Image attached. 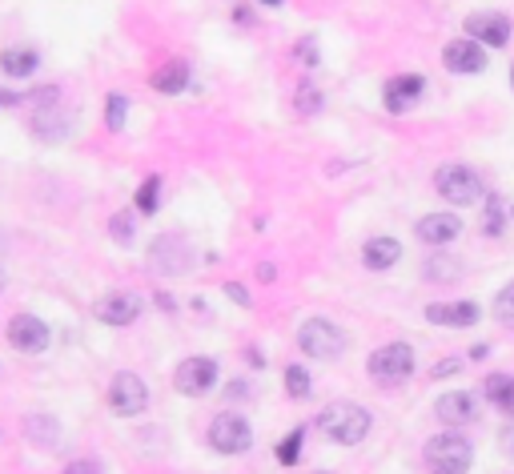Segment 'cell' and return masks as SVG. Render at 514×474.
<instances>
[{"instance_id":"cell-11","label":"cell","mask_w":514,"mask_h":474,"mask_svg":"<svg viewBox=\"0 0 514 474\" xmlns=\"http://www.w3.org/2000/svg\"><path fill=\"white\" fill-rule=\"evenodd\" d=\"M8 342L24 353H40V350H48V326L37 313H16V318L8 321Z\"/></svg>"},{"instance_id":"cell-27","label":"cell","mask_w":514,"mask_h":474,"mask_svg":"<svg viewBox=\"0 0 514 474\" xmlns=\"http://www.w3.org/2000/svg\"><path fill=\"white\" fill-rule=\"evenodd\" d=\"M302 438H305V430L297 426L294 434H286V438L278 442V462H281V466H294L297 458H302Z\"/></svg>"},{"instance_id":"cell-29","label":"cell","mask_w":514,"mask_h":474,"mask_svg":"<svg viewBox=\"0 0 514 474\" xmlns=\"http://www.w3.org/2000/svg\"><path fill=\"white\" fill-rule=\"evenodd\" d=\"M494 318L502 321L506 329H514V281L506 289H498V297H494Z\"/></svg>"},{"instance_id":"cell-4","label":"cell","mask_w":514,"mask_h":474,"mask_svg":"<svg viewBox=\"0 0 514 474\" xmlns=\"http://www.w3.org/2000/svg\"><path fill=\"white\" fill-rule=\"evenodd\" d=\"M434 189L438 197H446L450 205H474L482 197V177L470 165H438L434 173Z\"/></svg>"},{"instance_id":"cell-22","label":"cell","mask_w":514,"mask_h":474,"mask_svg":"<svg viewBox=\"0 0 514 474\" xmlns=\"http://www.w3.org/2000/svg\"><path fill=\"white\" fill-rule=\"evenodd\" d=\"M482 394H486V402H494L502 414L514 418V378L510 374H490L486 386H482Z\"/></svg>"},{"instance_id":"cell-37","label":"cell","mask_w":514,"mask_h":474,"mask_svg":"<svg viewBox=\"0 0 514 474\" xmlns=\"http://www.w3.org/2000/svg\"><path fill=\"white\" fill-rule=\"evenodd\" d=\"M257 278H261V281H273V265H257Z\"/></svg>"},{"instance_id":"cell-1","label":"cell","mask_w":514,"mask_h":474,"mask_svg":"<svg viewBox=\"0 0 514 474\" xmlns=\"http://www.w3.org/2000/svg\"><path fill=\"white\" fill-rule=\"evenodd\" d=\"M318 426L337 446H358L369 434V410L358 406V402H334V406H326L318 414Z\"/></svg>"},{"instance_id":"cell-39","label":"cell","mask_w":514,"mask_h":474,"mask_svg":"<svg viewBox=\"0 0 514 474\" xmlns=\"http://www.w3.org/2000/svg\"><path fill=\"white\" fill-rule=\"evenodd\" d=\"M510 450H514V438H510Z\"/></svg>"},{"instance_id":"cell-7","label":"cell","mask_w":514,"mask_h":474,"mask_svg":"<svg viewBox=\"0 0 514 474\" xmlns=\"http://www.w3.org/2000/svg\"><path fill=\"white\" fill-rule=\"evenodd\" d=\"M366 366L377 382H402V378H410V370H414V350H410L406 342H390L369 353Z\"/></svg>"},{"instance_id":"cell-32","label":"cell","mask_w":514,"mask_h":474,"mask_svg":"<svg viewBox=\"0 0 514 474\" xmlns=\"http://www.w3.org/2000/svg\"><path fill=\"white\" fill-rule=\"evenodd\" d=\"M133 213H112V221H109V233L112 237L120 241V245H128V241H133Z\"/></svg>"},{"instance_id":"cell-5","label":"cell","mask_w":514,"mask_h":474,"mask_svg":"<svg viewBox=\"0 0 514 474\" xmlns=\"http://www.w3.org/2000/svg\"><path fill=\"white\" fill-rule=\"evenodd\" d=\"M209 446H213L217 454H245V450L253 446V430H249V422L241 414L221 410V414L209 422Z\"/></svg>"},{"instance_id":"cell-18","label":"cell","mask_w":514,"mask_h":474,"mask_svg":"<svg viewBox=\"0 0 514 474\" xmlns=\"http://www.w3.org/2000/svg\"><path fill=\"white\" fill-rule=\"evenodd\" d=\"M414 233H418V241H426V245H450V241L462 233V221H458L454 213H426Z\"/></svg>"},{"instance_id":"cell-3","label":"cell","mask_w":514,"mask_h":474,"mask_svg":"<svg viewBox=\"0 0 514 474\" xmlns=\"http://www.w3.org/2000/svg\"><path fill=\"white\" fill-rule=\"evenodd\" d=\"M297 345H302L305 358H318V362H334L345 353L350 337H345L342 326H334L329 318H305L302 329H297Z\"/></svg>"},{"instance_id":"cell-40","label":"cell","mask_w":514,"mask_h":474,"mask_svg":"<svg viewBox=\"0 0 514 474\" xmlns=\"http://www.w3.org/2000/svg\"><path fill=\"white\" fill-rule=\"evenodd\" d=\"M510 80H514V69H510Z\"/></svg>"},{"instance_id":"cell-15","label":"cell","mask_w":514,"mask_h":474,"mask_svg":"<svg viewBox=\"0 0 514 474\" xmlns=\"http://www.w3.org/2000/svg\"><path fill=\"white\" fill-rule=\"evenodd\" d=\"M96 318H101L104 326H133V321L141 318V297L137 294H104L101 302H96Z\"/></svg>"},{"instance_id":"cell-25","label":"cell","mask_w":514,"mask_h":474,"mask_svg":"<svg viewBox=\"0 0 514 474\" xmlns=\"http://www.w3.org/2000/svg\"><path fill=\"white\" fill-rule=\"evenodd\" d=\"M40 56L32 53V48H4L0 53V69L8 72V77H29V72H37Z\"/></svg>"},{"instance_id":"cell-35","label":"cell","mask_w":514,"mask_h":474,"mask_svg":"<svg viewBox=\"0 0 514 474\" xmlns=\"http://www.w3.org/2000/svg\"><path fill=\"white\" fill-rule=\"evenodd\" d=\"M462 370V358H442L438 366H434V378H450V374H458Z\"/></svg>"},{"instance_id":"cell-10","label":"cell","mask_w":514,"mask_h":474,"mask_svg":"<svg viewBox=\"0 0 514 474\" xmlns=\"http://www.w3.org/2000/svg\"><path fill=\"white\" fill-rule=\"evenodd\" d=\"M466 32L478 40L482 48H502L510 40V21L502 12H470L466 16Z\"/></svg>"},{"instance_id":"cell-19","label":"cell","mask_w":514,"mask_h":474,"mask_svg":"<svg viewBox=\"0 0 514 474\" xmlns=\"http://www.w3.org/2000/svg\"><path fill=\"white\" fill-rule=\"evenodd\" d=\"M398 257H402V245L394 237H369L366 249H361V262H366V270H374V273L398 265Z\"/></svg>"},{"instance_id":"cell-36","label":"cell","mask_w":514,"mask_h":474,"mask_svg":"<svg viewBox=\"0 0 514 474\" xmlns=\"http://www.w3.org/2000/svg\"><path fill=\"white\" fill-rule=\"evenodd\" d=\"M225 294H229V297H233V302H237V305H249V294H245V289L237 286V281H225Z\"/></svg>"},{"instance_id":"cell-23","label":"cell","mask_w":514,"mask_h":474,"mask_svg":"<svg viewBox=\"0 0 514 474\" xmlns=\"http://www.w3.org/2000/svg\"><path fill=\"white\" fill-rule=\"evenodd\" d=\"M185 85H189V64L185 61H169L153 72V88L157 93H181Z\"/></svg>"},{"instance_id":"cell-16","label":"cell","mask_w":514,"mask_h":474,"mask_svg":"<svg viewBox=\"0 0 514 474\" xmlns=\"http://www.w3.org/2000/svg\"><path fill=\"white\" fill-rule=\"evenodd\" d=\"M69 117L72 112L64 109L61 101L40 104V109H32V133H37L40 141H61V137L69 133Z\"/></svg>"},{"instance_id":"cell-8","label":"cell","mask_w":514,"mask_h":474,"mask_svg":"<svg viewBox=\"0 0 514 474\" xmlns=\"http://www.w3.org/2000/svg\"><path fill=\"white\" fill-rule=\"evenodd\" d=\"M173 386H177V394H185V398H201V394H209L217 386V362L201 358V353L197 358H185L173 374Z\"/></svg>"},{"instance_id":"cell-17","label":"cell","mask_w":514,"mask_h":474,"mask_svg":"<svg viewBox=\"0 0 514 474\" xmlns=\"http://www.w3.org/2000/svg\"><path fill=\"white\" fill-rule=\"evenodd\" d=\"M426 80L418 77V72H402V77H390L386 80V109L390 112H406L410 104L422 96Z\"/></svg>"},{"instance_id":"cell-2","label":"cell","mask_w":514,"mask_h":474,"mask_svg":"<svg viewBox=\"0 0 514 474\" xmlns=\"http://www.w3.org/2000/svg\"><path fill=\"white\" fill-rule=\"evenodd\" d=\"M422 462L430 474H466L474 462V450L462 434L446 430V434H434L422 450Z\"/></svg>"},{"instance_id":"cell-13","label":"cell","mask_w":514,"mask_h":474,"mask_svg":"<svg viewBox=\"0 0 514 474\" xmlns=\"http://www.w3.org/2000/svg\"><path fill=\"white\" fill-rule=\"evenodd\" d=\"M442 64H446L450 72H466V77H470V72H482L486 69V53H482V45L478 40H450L446 48H442Z\"/></svg>"},{"instance_id":"cell-9","label":"cell","mask_w":514,"mask_h":474,"mask_svg":"<svg viewBox=\"0 0 514 474\" xmlns=\"http://www.w3.org/2000/svg\"><path fill=\"white\" fill-rule=\"evenodd\" d=\"M189 262H193V249L185 245V237H177V233L157 237L153 249H149V265L161 273V278H177V273H185Z\"/></svg>"},{"instance_id":"cell-6","label":"cell","mask_w":514,"mask_h":474,"mask_svg":"<svg viewBox=\"0 0 514 474\" xmlns=\"http://www.w3.org/2000/svg\"><path fill=\"white\" fill-rule=\"evenodd\" d=\"M109 406H112V414H120V418L145 414V406H149V386H145L137 374L120 370L109 386Z\"/></svg>"},{"instance_id":"cell-12","label":"cell","mask_w":514,"mask_h":474,"mask_svg":"<svg viewBox=\"0 0 514 474\" xmlns=\"http://www.w3.org/2000/svg\"><path fill=\"white\" fill-rule=\"evenodd\" d=\"M434 414H438V422H446V426H470L474 418H478V398L466 390H450L434 402Z\"/></svg>"},{"instance_id":"cell-33","label":"cell","mask_w":514,"mask_h":474,"mask_svg":"<svg viewBox=\"0 0 514 474\" xmlns=\"http://www.w3.org/2000/svg\"><path fill=\"white\" fill-rule=\"evenodd\" d=\"M297 61H302L305 69H313V64L321 61V56H318V40H313V37H302V40H297Z\"/></svg>"},{"instance_id":"cell-30","label":"cell","mask_w":514,"mask_h":474,"mask_svg":"<svg viewBox=\"0 0 514 474\" xmlns=\"http://www.w3.org/2000/svg\"><path fill=\"white\" fill-rule=\"evenodd\" d=\"M157 197H161V177H145V185L137 189V209H141V213H153V209H157Z\"/></svg>"},{"instance_id":"cell-21","label":"cell","mask_w":514,"mask_h":474,"mask_svg":"<svg viewBox=\"0 0 514 474\" xmlns=\"http://www.w3.org/2000/svg\"><path fill=\"white\" fill-rule=\"evenodd\" d=\"M24 434H29V442L53 450L56 442H61V422L48 418V414H29V418H24Z\"/></svg>"},{"instance_id":"cell-26","label":"cell","mask_w":514,"mask_h":474,"mask_svg":"<svg viewBox=\"0 0 514 474\" xmlns=\"http://www.w3.org/2000/svg\"><path fill=\"white\" fill-rule=\"evenodd\" d=\"M462 273V262H454L450 254H430V262H426V278L430 281H450V278H458Z\"/></svg>"},{"instance_id":"cell-28","label":"cell","mask_w":514,"mask_h":474,"mask_svg":"<svg viewBox=\"0 0 514 474\" xmlns=\"http://www.w3.org/2000/svg\"><path fill=\"white\" fill-rule=\"evenodd\" d=\"M310 390H313L310 374H305L302 366H289L286 370V394H289V398H310Z\"/></svg>"},{"instance_id":"cell-38","label":"cell","mask_w":514,"mask_h":474,"mask_svg":"<svg viewBox=\"0 0 514 474\" xmlns=\"http://www.w3.org/2000/svg\"><path fill=\"white\" fill-rule=\"evenodd\" d=\"M261 4H281V0H261Z\"/></svg>"},{"instance_id":"cell-24","label":"cell","mask_w":514,"mask_h":474,"mask_svg":"<svg viewBox=\"0 0 514 474\" xmlns=\"http://www.w3.org/2000/svg\"><path fill=\"white\" fill-rule=\"evenodd\" d=\"M321 104H326V96H321V88L313 85V80H302V85L294 88V112L302 121H310V117H318L321 112Z\"/></svg>"},{"instance_id":"cell-34","label":"cell","mask_w":514,"mask_h":474,"mask_svg":"<svg viewBox=\"0 0 514 474\" xmlns=\"http://www.w3.org/2000/svg\"><path fill=\"white\" fill-rule=\"evenodd\" d=\"M64 474H101V462L96 458H77V462L64 466Z\"/></svg>"},{"instance_id":"cell-31","label":"cell","mask_w":514,"mask_h":474,"mask_svg":"<svg viewBox=\"0 0 514 474\" xmlns=\"http://www.w3.org/2000/svg\"><path fill=\"white\" fill-rule=\"evenodd\" d=\"M125 112H128V101L125 96H109L104 101V125L117 133V129H125Z\"/></svg>"},{"instance_id":"cell-20","label":"cell","mask_w":514,"mask_h":474,"mask_svg":"<svg viewBox=\"0 0 514 474\" xmlns=\"http://www.w3.org/2000/svg\"><path fill=\"white\" fill-rule=\"evenodd\" d=\"M510 217H514V201L502 197V193H490L486 209H482V233H486V237H498V233L510 225Z\"/></svg>"},{"instance_id":"cell-14","label":"cell","mask_w":514,"mask_h":474,"mask_svg":"<svg viewBox=\"0 0 514 474\" xmlns=\"http://www.w3.org/2000/svg\"><path fill=\"white\" fill-rule=\"evenodd\" d=\"M482 318V310L474 302H434L426 305V321L430 326H450V329H466Z\"/></svg>"}]
</instances>
